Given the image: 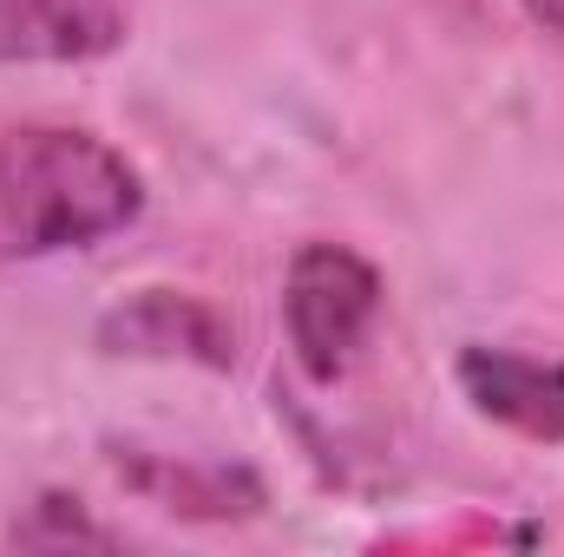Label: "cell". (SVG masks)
Returning a JSON list of instances; mask_svg holds the SVG:
<instances>
[{
	"instance_id": "3957f363",
	"label": "cell",
	"mask_w": 564,
	"mask_h": 557,
	"mask_svg": "<svg viewBox=\"0 0 564 557\" xmlns=\"http://www.w3.org/2000/svg\"><path fill=\"white\" fill-rule=\"evenodd\" d=\"M459 387L473 407L532 439H564V361H532L506 348H473L459 361Z\"/></svg>"
},
{
	"instance_id": "7a4b0ae2",
	"label": "cell",
	"mask_w": 564,
	"mask_h": 557,
	"mask_svg": "<svg viewBox=\"0 0 564 557\" xmlns=\"http://www.w3.org/2000/svg\"><path fill=\"white\" fill-rule=\"evenodd\" d=\"M375 315H381V276L355 250H341V243L295 250V263H289V341L315 381L348 374Z\"/></svg>"
},
{
	"instance_id": "6da1fadb",
	"label": "cell",
	"mask_w": 564,
	"mask_h": 557,
	"mask_svg": "<svg viewBox=\"0 0 564 557\" xmlns=\"http://www.w3.org/2000/svg\"><path fill=\"white\" fill-rule=\"evenodd\" d=\"M139 204V171L106 139L66 125L0 132V263L86 250L126 230Z\"/></svg>"
},
{
	"instance_id": "8992f818",
	"label": "cell",
	"mask_w": 564,
	"mask_h": 557,
	"mask_svg": "<svg viewBox=\"0 0 564 557\" xmlns=\"http://www.w3.org/2000/svg\"><path fill=\"white\" fill-rule=\"evenodd\" d=\"M525 13H532L545 33H558V40H564V0H525Z\"/></svg>"
},
{
	"instance_id": "277c9868",
	"label": "cell",
	"mask_w": 564,
	"mask_h": 557,
	"mask_svg": "<svg viewBox=\"0 0 564 557\" xmlns=\"http://www.w3.org/2000/svg\"><path fill=\"white\" fill-rule=\"evenodd\" d=\"M119 40V0H0V59H93Z\"/></svg>"
},
{
	"instance_id": "5b68a950",
	"label": "cell",
	"mask_w": 564,
	"mask_h": 557,
	"mask_svg": "<svg viewBox=\"0 0 564 557\" xmlns=\"http://www.w3.org/2000/svg\"><path fill=\"white\" fill-rule=\"evenodd\" d=\"M106 341H132V354H177V348H197L204 361H230V335L210 308L184 302V295H164L151 288L132 315H112L106 321Z\"/></svg>"
}]
</instances>
